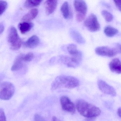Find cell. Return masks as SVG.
<instances>
[{
  "label": "cell",
  "mask_w": 121,
  "mask_h": 121,
  "mask_svg": "<svg viewBox=\"0 0 121 121\" xmlns=\"http://www.w3.org/2000/svg\"><path fill=\"white\" fill-rule=\"evenodd\" d=\"M116 47L112 48L107 46L99 47L95 49V52L97 55L102 56L111 57L115 56L120 53V45L117 44Z\"/></svg>",
  "instance_id": "cell-5"
},
{
  "label": "cell",
  "mask_w": 121,
  "mask_h": 121,
  "mask_svg": "<svg viewBox=\"0 0 121 121\" xmlns=\"http://www.w3.org/2000/svg\"><path fill=\"white\" fill-rule=\"evenodd\" d=\"M39 10L37 9H33L30 10L29 12L23 16L22 20L26 22H29L34 19L38 15Z\"/></svg>",
  "instance_id": "cell-18"
},
{
  "label": "cell",
  "mask_w": 121,
  "mask_h": 121,
  "mask_svg": "<svg viewBox=\"0 0 121 121\" xmlns=\"http://www.w3.org/2000/svg\"><path fill=\"white\" fill-rule=\"evenodd\" d=\"M102 14L108 22H110L113 20V17L112 15L107 10H103L102 12Z\"/></svg>",
  "instance_id": "cell-22"
},
{
  "label": "cell",
  "mask_w": 121,
  "mask_h": 121,
  "mask_svg": "<svg viewBox=\"0 0 121 121\" xmlns=\"http://www.w3.org/2000/svg\"><path fill=\"white\" fill-rule=\"evenodd\" d=\"M34 121H46L44 118L39 114H35L34 117Z\"/></svg>",
  "instance_id": "cell-26"
},
{
  "label": "cell",
  "mask_w": 121,
  "mask_h": 121,
  "mask_svg": "<svg viewBox=\"0 0 121 121\" xmlns=\"http://www.w3.org/2000/svg\"><path fill=\"white\" fill-rule=\"evenodd\" d=\"M60 10L63 16L65 19H68L70 18L71 14L68 3L65 2L61 6Z\"/></svg>",
  "instance_id": "cell-19"
},
{
  "label": "cell",
  "mask_w": 121,
  "mask_h": 121,
  "mask_svg": "<svg viewBox=\"0 0 121 121\" xmlns=\"http://www.w3.org/2000/svg\"><path fill=\"white\" fill-rule=\"evenodd\" d=\"M60 102L62 109L64 111L73 114L75 112V105L70 98L66 96H63L60 99Z\"/></svg>",
  "instance_id": "cell-9"
},
{
  "label": "cell",
  "mask_w": 121,
  "mask_h": 121,
  "mask_svg": "<svg viewBox=\"0 0 121 121\" xmlns=\"http://www.w3.org/2000/svg\"><path fill=\"white\" fill-rule=\"evenodd\" d=\"M22 55L20 54L15 59L14 64L11 68L12 71H17L21 69L23 66V60Z\"/></svg>",
  "instance_id": "cell-17"
},
{
  "label": "cell",
  "mask_w": 121,
  "mask_h": 121,
  "mask_svg": "<svg viewBox=\"0 0 121 121\" xmlns=\"http://www.w3.org/2000/svg\"><path fill=\"white\" fill-rule=\"evenodd\" d=\"M39 42L40 39L39 37L36 35H33L24 43V46L26 48H33L37 47Z\"/></svg>",
  "instance_id": "cell-14"
},
{
  "label": "cell",
  "mask_w": 121,
  "mask_h": 121,
  "mask_svg": "<svg viewBox=\"0 0 121 121\" xmlns=\"http://www.w3.org/2000/svg\"><path fill=\"white\" fill-rule=\"evenodd\" d=\"M79 80L73 76L60 75L57 76L52 83L51 89L54 91L61 88L71 89L80 85Z\"/></svg>",
  "instance_id": "cell-2"
},
{
  "label": "cell",
  "mask_w": 121,
  "mask_h": 121,
  "mask_svg": "<svg viewBox=\"0 0 121 121\" xmlns=\"http://www.w3.org/2000/svg\"><path fill=\"white\" fill-rule=\"evenodd\" d=\"M97 85L100 90L103 93L113 97L116 96L117 95V93L114 88L104 81L98 80Z\"/></svg>",
  "instance_id": "cell-10"
},
{
  "label": "cell",
  "mask_w": 121,
  "mask_h": 121,
  "mask_svg": "<svg viewBox=\"0 0 121 121\" xmlns=\"http://www.w3.org/2000/svg\"><path fill=\"white\" fill-rule=\"evenodd\" d=\"M34 24L32 22H24L19 24L18 28L22 34H26L31 30Z\"/></svg>",
  "instance_id": "cell-16"
},
{
  "label": "cell",
  "mask_w": 121,
  "mask_h": 121,
  "mask_svg": "<svg viewBox=\"0 0 121 121\" xmlns=\"http://www.w3.org/2000/svg\"><path fill=\"white\" fill-rule=\"evenodd\" d=\"M67 50L69 53L73 57L82 59V54L80 51L78 50L77 46L75 44H71L69 45L67 47Z\"/></svg>",
  "instance_id": "cell-12"
},
{
  "label": "cell",
  "mask_w": 121,
  "mask_h": 121,
  "mask_svg": "<svg viewBox=\"0 0 121 121\" xmlns=\"http://www.w3.org/2000/svg\"><path fill=\"white\" fill-rule=\"evenodd\" d=\"M15 91V88L12 83L3 82L0 83V99L8 100L12 98Z\"/></svg>",
  "instance_id": "cell-4"
},
{
  "label": "cell",
  "mask_w": 121,
  "mask_h": 121,
  "mask_svg": "<svg viewBox=\"0 0 121 121\" xmlns=\"http://www.w3.org/2000/svg\"><path fill=\"white\" fill-rule=\"evenodd\" d=\"M34 54L31 52H30L26 54L22 55V59L23 61L29 62L31 61L34 58Z\"/></svg>",
  "instance_id": "cell-24"
},
{
  "label": "cell",
  "mask_w": 121,
  "mask_h": 121,
  "mask_svg": "<svg viewBox=\"0 0 121 121\" xmlns=\"http://www.w3.org/2000/svg\"><path fill=\"white\" fill-rule=\"evenodd\" d=\"M109 67L112 72L118 74L121 73V61L119 59L114 58L112 59L109 64Z\"/></svg>",
  "instance_id": "cell-13"
},
{
  "label": "cell",
  "mask_w": 121,
  "mask_h": 121,
  "mask_svg": "<svg viewBox=\"0 0 121 121\" xmlns=\"http://www.w3.org/2000/svg\"><path fill=\"white\" fill-rule=\"evenodd\" d=\"M58 4V1L56 0H47L44 3L45 10L47 15L51 14L54 12Z\"/></svg>",
  "instance_id": "cell-15"
},
{
  "label": "cell",
  "mask_w": 121,
  "mask_h": 121,
  "mask_svg": "<svg viewBox=\"0 0 121 121\" xmlns=\"http://www.w3.org/2000/svg\"><path fill=\"white\" fill-rule=\"evenodd\" d=\"M42 1L41 0H28L24 3V7L26 8H30L39 6Z\"/></svg>",
  "instance_id": "cell-21"
},
{
  "label": "cell",
  "mask_w": 121,
  "mask_h": 121,
  "mask_svg": "<svg viewBox=\"0 0 121 121\" xmlns=\"http://www.w3.org/2000/svg\"><path fill=\"white\" fill-rule=\"evenodd\" d=\"M0 121H7L4 112L2 109H0Z\"/></svg>",
  "instance_id": "cell-25"
},
{
  "label": "cell",
  "mask_w": 121,
  "mask_h": 121,
  "mask_svg": "<svg viewBox=\"0 0 121 121\" xmlns=\"http://www.w3.org/2000/svg\"><path fill=\"white\" fill-rule=\"evenodd\" d=\"M117 114L118 116H119L120 117H121V108H119L117 109Z\"/></svg>",
  "instance_id": "cell-30"
},
{
  "label": "cell",
  "mask_w": 121,
  "mask_h": 121,
  "mask_svg": "<svg viewBox=\"0 0 121 121\" xmlns=\"http://www.w3.org/2000/svg\"><path fill=\"white\" fill-rule=\"evenodd\" d=\"M104 32L107 36L112 37L117 34L118 31L115 28L109 26L105 27L104 30Z\"/></svg>",
  "instance_id": "cell-20"
},
{
  "label": "cell",
  "mask_w": 121,
  "mask_h": 121,
  "mask_svg": "<svg viewBox=\"0 0 121 121\" xmlns=\"http://www.w3.org/2000/svg\"><path fill=\"white\" fill-rule=\"evenodd\" d=\"M4 26L3 23L0 22V34H2L4 32Z\"/></svg>",
  "instance_id": "cell-28"
},
{
  "label": "cell",
  "mask_w": 121,
  "mask_h": 121,
  "mask_svg": "<svg viewBox=\"0 0 121 121\" xmlns=\"http://www.w3.org/2000/svg\"><path fill=\"white\" fill-rule=\"evenodd\" d=\"M82 60L75 57L66 56H60L58 59L60 63L68 67L72 68L78 67L80 64Z\"/></svg>",
  "instance_id": "cell-8"
},
{
  "label": "cell",
  "mask_w": 121,
  "mask_h": 121,
  "mask_svg": "<svg viewBox=\"0 0 121 121\" xmlns=\"http://www.w3.org/2000/svg\"><path fill=\"white\" fill-rule=\"evenodd\" d=\"M8 41L10 44L11 49L12 50L17 51L21 48L22 41L19 36L17 29L14 27H11L9 29Z\"/></svg>",
  "instance_id": "cell-3"
},
{
  "label": "cell",
  "mask_w": 121,
  "mask_h": 121,
  "mask_svg": "<svg viewBox=\"0 0 121 121\" xmlns=\"http://www.w3.org/2000/svg\"><path fill=\"white\" fill-rule=\"evenodd\" d=\"M52 121H61L59 119H58L57 117H52Z\"/></svg>",
  "instance_id": "cell-29"
},
{
  "label": "cell",
  "mask_w": 121,
  "mask_h": 121,
  "mask_svg": "<svg viewBox=\"0 0 121 121\" xmlns=\"http://www.w3.org/2000/svg\"><path fill=\"white\" fill-rule=\"evenodd\" d=\"M73 5L76 12V20L79 22H82L85 19L87 10L86 3L83 0H75Z\"/></svg>",
  "instance_id": "cell-6"
},
{
  "label": "cell",
  "mask_w": 121,
  "mask_h": 121,
  "mask_svg": "<svg viewBox=\"0 0 121 121\" xmlns=\"http://www.w3.org/2000/svg\"><path fill=\"white\" fill-rule=\"evenodd\" d=\"M76 104V109L80 114L86 118H95L99 116L101 113L99 108L84 100H78Z\"/></svg>",
  "instance_id": "cell-1"
},
{
  "label": "cell",
  "mask_w": 121,
  "mask_h": 121,
  "mask_svg": "<svg viewBox=\"0 0 121 121\" xmlns=\"http://www.w3.org/2000/svg\"><path fill=\"white\" fill-rule=\"evenodd\" d=\"M85 26L91 32L97 31L100 29L99 23L96 15L91 14L84 22Z\"/></svg>",
  "instance_id": "cell-7"
},
{
  "label": "cell",
  "mask_w": 121,
  "mask_h": 121,
  "mask_svg": "<svg viewBox=\"0 0 121 121\" xmlns=\"http://www.w3.org/2000/svg\"><path fill=\"white\" fill-rule=\"evenodd\" d=\"M114 2L116 7L120 11V10H121V1L114 0Z\"/></svg>",
  "instance_id": "cell-27"
},
{
  "label": "cell",
  "mask_w": 121,
  "mask_h": 121,
  "mask_svg": "<svg viewBox=\"0 0 121 121\" xmlns=\"http://www.w3.org/2000/svg\"><path fill=\"white\" fill-rule=\"evenodd\" d=\"M70 35L71 38L74 41L79 44H84L85 43V40L82 36L74 29H71L69 31Z\"/></svg>",
  "instance_id": "cell-11"
},
{
  "label": "cell",
  "mask_w": 121,
  "mask_h": 121,
  "mask_svg": "<svg viewBox=\"0 0 121 121\" xmlns=\"http://www.w3.org/2000/svg\"><path fill=\"white\" fill-rule=\"evenodd\" d=\"M8 3L7 2L3 0L0 1V16L3 14L7 9Z\"/></svg>",
  "instance_id": "cell-23"
}]
</instances>
